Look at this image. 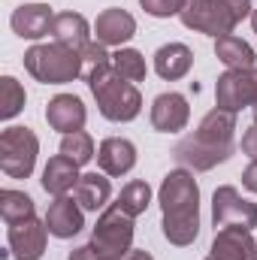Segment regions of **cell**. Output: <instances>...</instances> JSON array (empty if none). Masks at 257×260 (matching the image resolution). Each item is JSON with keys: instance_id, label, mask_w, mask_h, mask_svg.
Instances as JSON below:
<instances>
[{"instance_id": "cell-23", "label": "cell", "mask_w": 257, "mask_h": 260, "mask_svg": "<svg viewBox=\"0 0 257 260\" xmlns=\"http://www.w3.org/2000/svg\"><path fill=\"white\" fill-rule=\"evenodd\" d=\"M0 218L6 224H18L34 218V200L24 191H0Z\"/></svg>"}, {"instance_id": "cell-33", "label": "cell", "mask_w": 257, "mask_h": 260, "mask_svg": "<svg viewBox=\"0 0 257 260\" xmlns=\"http://www.w3.org/2000/svg\"><path fill=\"white\" fill-rule=\"evenodd\" d=\"M97 257H100V254H97V251L91 248V242H88V245H79V248H73L67 260H97Z\"/></svg>"}, {"instance_id": "cell-37", "label": "cell", "mask_w": 257, "mask_h": 260, "mask_svg": "<svg viewBox=\"0 0 257 260\" xmlns=\"http://www.w3.org/2000/svg\"><path fill=\"white\" fill-rule=\"evenodd\" d=\"M254 124H257V106H254Z\"/></svg>"}, {"instance_id": "cell-22", "label": "cell", "mask_w": 257, "mask_h": 260, "mask_svg": "<svg viewBox=\"0 0 257 260\" xmlns=\"http://www.w3.org/2000/svg\"><path fill=\"white\" fill-rule=\"evenodd\" d=\"M215 55H218V61L227 67V70H245V67H254L257 64L254 49H251L245 40L233 37V34H227V37L215 40Z\"/></svg>"}, {"instance_id": "cell-29", "label": "cell", "mask_w": 257, "mask_h": 260, "mask_svg": "<svg viewBox=\"0 0 257 260\" xmlns=\"http://www.w3.org/2000/svg\"><path fill=\"white\" fill-rule=\"evenodd\" d=\"M109 61H112V55H109V52H106V46H103V43H97V40H94V43H88V46L82 49V64H85V73H88V70H94V67L109 64ZM85 73H82V76H85Z\"/></svg>"}, {"instance_id": "cell-16", "label": "cell", "mask_w": 257, "mask_h": 260, "mask_svg": "<svg viewBox=\"0 0 257 260\" xmlns=\"http://www.w3.org/2000/svg\"><path fill=\"white\" fill-rule=\"evenodd\" d=\"M43 221H46L49 233L58 236V239H70V236H76V233L85 227L82 206H79L73 197H55V203L49 206V212H46Z\"/></svg>"}, {"instance_id": "cell-17", "label": "cell", "mask_w": 257, "mask_h": 260, "mask_svg": "<svg viewBox=\"0 0 257 260\" xmlns=\"http://www.w3.org/2000/svg\"><path fill=\"white\" fill-rule=\"evenodd\" d=\"M97 164L106 176H124L136 164V148L124 136H106L97 148Z\"/></svg>"}, {"instance_id": "cell-3", "label": "cell", "mask_w": 257, "mask_h": 260, "mask_svg": "<svg viewBox=\"0 0 257 260\" xmlns=\"http://www.w3.org/2000/svg\"><path fill=\"white\" fill-rule=\"evenodd\" d=\"M85 82H88V88H91V94H94L97 109H100L103 118L121 124V121H133V118L139 115L142 97H139V91H136L133 82L121 79V76L115 73L112 61L103 64V67L88 70V73H85Z\"/></svg>"}, {"instance_id": "cell-18", "label": "cell", "mask_w": 257, "mask_h": 260, "mask_svg": "<svg viewBox=\"0 0 257 260\" xmlns=\"http://www.w3.org/2000/svg\"><path fill=\"white\" fill-rule=\"evenodd\" d=\"M194 67V52L185 46V43H167L154 52V70L160 79L167 82H179L191 73Z\"/></svg>"}, {"instance_id": "cell-27", "label": "cell", "mask_w": 257, "mask_h": 260, "mask_svg": "<svg viewBox=\"0 0 257 260\" xmlns=\"http://www.w3.org/2000/svg\"><path fill=\"white\" fill-rule=\"evenodd\" d=\"M112 67H115V73H118L121 79H127L133 85L145 79V58H142L136 49H118V52L112 55Z\"/></svg>"}, {"instance_id": "cell-15", "label": "cell", "mask_w": 257, "mask_h": 260, "mask_svg": "<svg viewBox=\"0 0 257 260\" xmlns=\"http://www.w3.org/2000/svg\"><path fill=\"white\" fill-rule=\"evenodd\" d=\"M52 21H55V15H52V6H46V3H24L9 18L12 30L21 40H43L46 34H52Z\"/></svg>"}, {"instance_id": "cell-30", "label": "cell", "mask_w": 257, "mask_h": 260, "mask_svg": "<svg viewBox=\"0 0 257 260\" xmlns=\"http://www.w3.org/2000/svg\"><path fill=\"white\" fill-rule=\"evenodd\" d=\"M227 6H230V12L236 15V21H242V18H248L251 12H254V6H251V0H224Z\"/></svg>"}, {"instance_id": "cell-14", "label": "cell", "mask_w": 257, "mask_h": 260, "mask_svg": "<svg viewBox=\"0 0 257 260\" xmlns=\"http://www.w3.org/2000/svg\"><path fill=\"white\" fill-rule=\"evenodd\" d=\"M46 121H49V127L61 130V133H76V130L85 127L88 109L76 94H58L46 106Z\"/></svg>"}, {"instance_id": "cell-36", "label": "cell", "mask_w": 257, "mask_h": 260, "mask_svg": "<svg viewBox=\"0 0 257 260\" xmlns=\"http://www.w3.org/2000/svg\"><path fill=\"white\" fill-rule=\"evenodd\" d=\"M97 260H121V257H97Z\"/></svg>"}, {"instance_id": "cell-2", "label": "cell", "mask_w": 257, "mask_h": 260, "mask_svg": "<svg viewBox=\"0 0 257 260\" xmlns=\"http://www.w3.org/2000/svg\"><path fill=\"white\" fill-rule=\"evenodd\" d=\"M233 133H236V115L215 106L212 112L203 115L200 127L173 148V157L194 173H206L233 154Z\"/></svg>"}, {"instance_id": "cell-34", "label": "cell", "mask_w": 257, "mask_h": 260, "mask_svg": "<svg viewBox=\"0 0 257 260\" xmlns=\"http://www.w3.org/2000/svg\"><path fill=\"white\" fill-rule=\"evenodd\" d=\"M121 260H154V257H151L148 251H139V248H130V251H127V254H124Z\"/></svg>"}, {"instance_id": "cell-12", "label": "cell", "mask_w": 257, "mask_h": 260, "mask_svg": "<svg viewBox=\"0 0 257 260\" xmlns=\"http://www.w3.org/2000/svg\"><path fill=\"white\" fill-rule=\"evenodd\" d=\"M188 121H191V106L182 94L170 91V94L154 97V103H151V127L154 130L179 133V130L188 127Z\"/></svg>"}, {"instance_id": "cell-38", "label": "cell", "mask_w": 257, "mask_h": 260, "mask_svg": "<svg viewBox=\"0 0 257 260\" xmlns=\"http://www.w3.org/2000/svg\"><path fill=\"white\" fill-rule=\"evenodd\" d=\"M209 260H212V257H209Z\"/></svg>"}, {"instance_id": "cell-31", "label": "cell", "mask_w": 257, "mask_h": 260, "mask_svg": "<svg viewBox=\"0 0 257 260\" xmlns=\"http://www.w3.org/2000/svg\"><path fill=\"white\" fill-rule=\"evenodd\" d=\"M242 151H245L251 160H257V124L242 133Z\"/></svg>"}, {"instance_id": "cell-20", "label": "cell", "mask_w": 257, "mask_h": 260, "mask_svg": "<svg viewBox=\"0 0 257 260\" xmlns=\"http://www.w3.org/2000/svg\"><path fill=\"white\" fill-rule=\"evenodd\" d=\"M79 179H82L79 167L70 157H64V154L52 157L46 164V170H43V188H46V194H52V197H67L70 191H76Z\"/></svg>"}, {"instance_id": "cell-28", "label": "cell", "mask_w": 257, "mask_h": 260, "mask_svg": "<svg viewBox=\"0 0 257 260\" xmlns=\"http://www.w3.org/2000/svg\"><path fill=\"white\" fill-rule=\"evenodd\" d=\"M139 6L154 18H170V15H182L188 0H139Z\"/></svg>"}, {"instance_id": "cell-35", "label": "cell", "mask_w": 257, "mask_h": 260, "mask_svg": "<svg viewBox=\"0 0 257 260\" xmlns=\"http://www.w3.org/2000/svg\"><path fill=\"white\" fill-rule=\"evenodd\" d=\"M251 27H254V34H257V9L251 12Z\"/></svg>"}, {"instance_id": "cell-9", "label": "cell", "mask_w": 257, "mask_h": 260, "mask_svg": "<svg viewBox=\"0 0 257 260\" xmlns=\"http://www.w3.org/2000/svg\"><path fill=\"white\" fill-rule=\"evenodd\" d=\"M212 221L215 227H242V230H254L257 227V206L251 200L239 194L236 188L224 185L212 197Z\"/></svg>"}, {"instance_id": "cell-6", "label": "cell", "mask_w": 257, "mask_h": 260, "mask_svg": "<svg viewBox=\"0 0 257 260\" xmlns=\"http://www.w3.org/2000/svg\"><path fill=\"white\" fill-rule=\"evenodd\" d=\"M130 245H133V218L112 203L97 218V227L91 233V248L100 257H124Z\"/></svg>"}, {"instance_id": "cell-10", "label": "cell", "mask_w": 257, "mask_h": 260, "mask_svg": "<svg viewBox=\"0 0 257 260\" xmlns=\"http://www.w3.org/2000/svg\"><path fill=\"white\" fill-rule=\"evenodd\" d=\"M46 236H49V227H46V221H37V215L27 221L9 224V230H6L9 254L15 260H40L46 254Z\"/></svg>"}, {"instance_id": "cell-19", "label": "cell", "mask_w": 257, "mask_h": 260, "mask_svg": "<svg viewBox=\"0 0 257 260\" xmlns=\"http://www.w3.org/2000/svg\"><path fill=\"white\" fill-rule=\"evenodd\" d=\"M52 37H55V43L82 52V49L91 43V24H88V18L79 15V12H61V15H55V21H52Z\"/></svg>"}, {"instance_id": "cell-24", "label": "cell", "mask_w": 257, "mask_h": 260, "mask_svg": "<svg viewBox=\"0 0 257 260\" xmlns=\"http://www.w3.org/2000/svg\"><path fill=\"white\" fill-rule=\"evenodd\" d=\"M61 154L70 157L76 167L91 164V160L97 157V154H94V139H91V133H85V130L64 133V139H61Z\"/></svg>"}, {"instance_id": "cell-7", "label": "cell", "mask_w": 257, "mask_h": 260, "mask_svg": "<svg viewBox=\"0 0 257 260\" xmlns=\"http://www.w3.org/2000/svg\"><path fill=\"white\" fill-rule=\"evenodd\" d=\"M182 24L188 30H197V34H209L215 40L233 34V27L239 24L236 15L230 12V6L224 0H188V6L182 9Z\"/></svg>"}, {"instance_id": "cell-8", "label": "cell", "mask_w": 257, "mask_h": 260, "mask_svg": "<svg viewBox=\"0 0 257 260\" xmlns=\"http://www.w3.org/2000/svg\"><path fill=\"white\" fill-rule=\"evenodd\" d=\"M215 106L224 112H239L245 106H257V67L227 70L215 82Z\"/></svg>"}, {"instance_id": "cell-4", "label": "cell", "mask_w": 257, "mask_h": 260, "mask_svg": "<svg viewBox=\"0 0 257 260\" xmlns=\"http://www.w3.org/2000/svg\"><path fill=\"white\" fill-rule=\"evenodd\" d=\"M24 70L43 85H67L85 73L82 52L61 43H40L24 52Z\"/></svg>"}, {"instance_id": "cell-32", "label": "cell", "mask_w": 257, "mask_h": 260, "mask_svg": "<svg viewBox=\"0 0 257 260\" xmlns=\"http://www.w3.org/2000/svg\"><path fill=\"white\" fill-rule=\"evenodd\" d=\"M242 185H245L251 194H257V160H251V164L242 170Z\"/></svg>"}, {"instance_id": "cell-11", "label": "cell", "mask_w": 257, "mask_h": 260, "mask_svg": "<svg viewBox=\"0 0 257 260\" xmlns=\"http://www.w3.org/2000/svg\"><path fill=\"white\" fill-rule=\"evenodd\" d=\"M212 260H257V242L251 239V230L242 227H221L209 248Z\"/></svg>"}, {"instance_id": "cell-21", "label": "cell", "mask_w": 257, "mask_h": 260, "mask_svg": "<svg viewBox=\"0 0 257 260\" xmlns=\"http://www.w3.org/2000/svg\"><path fill=\"white\" fill-rule=\"evenodd\" d=\"M73 194H76V203H79L82 209L97 212V209H103V206L109 203L112 185H109V179L100 176V173H85V176L79 179V185H76Z\"/></svg>"}, {"instance_id": "cell-26", "label": "cell", "mask_w": 257, "mask_h": 260, "mask_svg": "<svg viewBox=\"0 0 257 260\" xmlns=\"http://www.w3.org/2000/svg\"><path fill=\"white\" fill-rule=\"evenodd\" d=\"M148 203H151V188H148V182H130V185L121 188V194L115 200V206H118L121 212H127L130 218L142 215V212L148 209Z\"/></svg>"}, {"instance_id": "cell-13", "label": "cell", "mask_w": 257, "mask_h": 260, "mask_svg": "<svg viewBox=\"0 0 257 260\" xmlns=\"http://www.w3.org/2000/svg\"><path fill=\"white\" fill-rule=\"evenodd\" d=\"M133 34H136V18L130 15L127 9H118V6L103 9L97 15V21H94V37L103 46H118L121 49Z\"/></svg>"}, {"instance_id": "cell-25", "label": "cell", "mask_w": 257, "mask_h": 260, "mask_svg": "<svg viewBox=\"0 0 257 260\" xmlns=\"http://www.w3.org/2000/svg\"><path fill=\"white\" fill-rule=\"evenodd\" d=\"M24 100H27V94H24L21 82L12 79V76H3V79H0V118H3V121L15 118V115L24 109Z\"/></svg>"}, {"instance_id": "cell-1", "label": "cell", "mask_w": 257, "mask_h": 260, "mask_svg": "<svg viewBox=\"0 0 257 260\" xmlns=\"http://www.w3.org/2000/svg\"><path fill=\"white\" fill-rule=\"evenodd\" d=\"M160 212L164 236L170 245H191L200 233V188L191 170H173L160 182Z\"/></svg>"}, {"instance_id": "cell-5", "label": "cell", "mask_w": 257, "mask_h": 260, "mask_svg": "<svg viewBox=\"0 0 257 260\" xmlns=\"http://www.w3.org/2000/svg\"><path fill=\"white\" fill-rule=\"evenodd\" d=\"M40 154V139L30 127H6L0 133V170L9 179H27Z\"/></svg>"}]
</instances>
